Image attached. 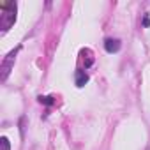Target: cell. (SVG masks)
<instances>
[{
  "instance_id": "1",
  "label": "cell",
  "mask_w": 150,
  "mask_h": 150,
  "mask_svg": "<svg viewBox=\"0 0 150 150\" xmlns=\"http://www.w3.org/2000/svg\"><path fill=\"white\" fill-rule=\"evenodd\" d=\"M2 16H0V27H2V32H7L14 21H16V4L14 2H2Z\"/></svg>"
},
{
  "instance_id": "2",
  "label": "cell",
  "mask_w": 150,
  "mask_h": 150,
  "mask_svg": "<svg viewBox=\"0 0 150 150\" xmlns=\"http://www.w3.org/2000/svg\"><path fill=\"white\" fill-rule=\"evenodd\" d=\"M20 50V46L16 48V50H13L6 58H4V62H2V80H6L7 78V74H9V71H11V65H13V60H14V57H16V51Z\"/></svg>"
},
{
  "instance_id": "3",
  "label": "cell",
  "mask_w": 150,
  "mask_h": 150,
  "mask_svg": "<svg viewBox=\"0 0 150 150\" xmlns=\"http://www.w3.org/2000/svg\"><path fill=\"white\" fill-rule=\"evenodd\" d=\"M120 48H122V42H120V39L108 37V39L104 41V50H106L108 53H117V51H120Z\"/></svg>"
},
{
  "instance_id": "4",
  "label": "cell",
  "mask_w": 150,
  "mask_h": 150,
  "mask_svg": "<svg viewBox=\"0 0 150 150\" xmlns=\"http://www.w3.org/2000/svg\"><path fill=\"white\" fill-rule=\"evenodd\" d=\"M88 83V74L85 71H76V87H85Z\"/></svg>"
},
{
  "instance_id": "5",
  "label": "cell",
  "mask_w": 150,
  "mask_h": 150,
  "mask_svg": "<svg viewBox=\"0 0 150 150\" xmlns=\"http://www.w3.org/2000/svg\"><path fill=\"white\" fill-rule=\"evenodd\" d=\"M37 99H39V103L44 104V106H53V104H55V97H53V96H39Z\"/></svg>"
},
{
  "instance_id": "6",
  "label": "cell",
  "mask_w": 150,
  "mask_h": 150,
  "mask_svg": "<svg viewBox=\"0 0 150 150\" xmlns=\"http://www.w3.org/2000/svg\"><path fill=\"white\" fill-rule=\"evenodd\" d=\"M0 143H2V150H11V143H9V139L6 136L0 138Z\"/></svg>"
},
{
  "instance_id": "7",
  "label": "cell",
  "mask_w": 150,
  "mask_h": 150,
  "mask_svg": "<svg viewBox=\"0 0 150 150\" xmlns=\"http://www.w3.org/2000/svg\"><path fill=\"white\" fill-rule=\"evenodd\" d=\"M141 25H143L145 28H148V27H150V18H148V14H145V16H143V21H141Z\"/></svg>"
}]
</instances>
